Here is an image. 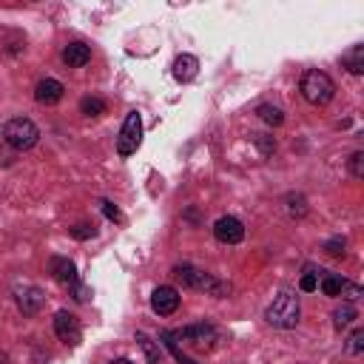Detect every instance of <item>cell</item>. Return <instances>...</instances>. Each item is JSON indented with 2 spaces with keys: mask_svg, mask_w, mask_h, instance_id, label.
I'll list each match as a JSON object with an SVG mask.
<instances>
[{
  "mask_svg": "<svg viewBox=\"0 0 364 364\" xmlns=\"http://www.w3.org/2000/svg\"><path fill=\"white\" fill-rule=\"evenodd\" d=\"M173 276L185 284V287H191V290H199V293H208V296H216V299H225L228 293H230V284L228 282H222V279H216L213 273H208V270H199V267H193V264H176L173 267Z\"/></svg>",
  "mask_w": 364,
  "mask_h": 364,
  "instance_id": "cell-1",
  "label": "cell"
},
{
  "mask_svg": "<svg viewBox=\"0 0 364 364\" xmlns=\"http://www.w3.org/2000/svg\"><path fill=\"white\" fill-rule=\"evenodd\" d=\"M299 316H301V307H299V296L290 293V290H282L264 310V318L270 327H279V330H293L299 324Z\"/></svg>",
  "mask_w": 364,
  "mask_h": 364,
  "instance_id": "cell-2",
  "label": "cell"
},
{
  "mask_svg": "<svg viewBox=\"0 0 364 364\" xmlns=\"http://www.w3.org/2000/svg\"><path fill=\"white\" fill-rule=\"evenodd\" d=\"M299 91L310 105H327L333 100V94H336V82L330 80L327 71L310 68V71H304V77L299 82Z\"/></svg>",
  "mask_w": 364,
  "mask_h": 364,
  "instance_id": "cell-3",
  "label": "cell"
},
{
  "mask_svg": "<svg viewBox=\"0 0 364 364\" xmlns=\"http://www.w3.org/2000/svg\"><path fill=\"white\" fill-rule=\"evenodd\" d=\"M3 139H6L11 148H17V151H28V148L37 145L40 128H37L28 117H14V119H9V122L3 125Z\"/></svg>",
  "mask_w": 364,
  "mask_h": 364,
  "instance_id": "cell-4",
  "label": "cell"
},
{
  "mask_svg": "<svg viewBox=\"0 0 364 364\" xmlns=\"http://www.w3.org/2000/svg\"><path fill=\"white\" fill-rule=\"evenodd\" d=\"M173 338L182 341L185 347H193V350H213L216 341H219V333L213 324H188L182 330H173Z\"/></svg>",
  "mask_w": 364,
  "mask_h": 364,
  "instance_id": "cell-5",
  "label": "cell"
},
{
  "mask_svg": "<svg viewBox=\"0 0 364 364\" xmlns=\"http://www.w3.org/2000/svg\"><path fill=\"white\" fill-rule=\"evenodd\" d=\"M142 142V119L136 111H128L122 128H119V136H117V154L119 156H131Z\"/></svg>",
  "mask_w": 364,
  "mask_h": 364,
  "instance_id": "cell-6",
  "label": "cell"
},
{
  "mask_svg": "<svg viewBox=\"0 0 364 364\" xmlns=\"http://www.w3.org/2000/svg\"><path fill=\"white\" fill-rule=\"evenodd\" d=\"M54 333H57V338H60L63 344H71V347L80 344V336H82L77 316L68 313V310H57V313H54Z\"/></svg>",
  "mask_w": 364,
  "mask_h": 364,
  "instance_id": "cell-7",
  "label": "cell"
},
{
  "mask_svg": "<svg viewBox=\"0 0 364 364\" xmlns=\"http://www.w3.org/2000/svg\"><path fill=\"white\" fill-rule=\"evenodd\" d=\"M179 290L176 287H171V284H159L154 293H151V310L156 313V316H171V313H176L179 310Z\"/></svg>",
  "mask_w": 364,
  "mask_h": 364,
  "instance_id": "cell-8",
  "label": "cell"
},
{
  "mask_svg": "<svg viewBox=\"0 0 364 364\" xmlns=\"http://www.w3.org/2000/svg\"><path fill=\"white\" fill-rule=\"evenodd\" d=\"M213 236L222 245H239L245 239V225L236 216H219L213 222Z\"/></svg>",
  "mask_w": 364,
  "mask_h": 364,
  "instance_id": "cell-9",
  "label": "cell"
},
{
  "mask_svg": "<svg viewBox=\"0 0 364 364\" xmlns=\"http://www.w3.org/2000/svg\"><path fill=\"white\" fill-rule=\"evenodd\" d=\"M48 273L54 276V282H60V284H65V287H74V284L80 282L77 264H74L68 256H54V259L48 262Z\"/></svg>",
  "mask_w": 364,
  "mask_h": 364,
  "instance_id": "cell-10",
  "label": "cell"
},
{
  "mask_svg": "<svg viewBox=\"0 0 364 364\" xmlns=\"http://www.w3.org/2000/svg\"><path fill=\"white\" fill-rule=\"evenodd\" d=\"M43 304H46V293L40 287H34V284L17 287V307L23 310V316H37Z\"/></svg>",
  "mask_w": 364,
  "mask_h": 364,
  "instance_id": "cell-11",
  "label": "cell"
},
{
  "mask_svg": "<svg viewBox=\"0 0 364 364\" xmlns=\"http://www.w3.org/2000/svg\"><path fill=\"white\" fill-rule=\"evenodd\" d=\"M63 94H65V85H63L60 80H54V77H46V80H40V82L34 85V100L43 102V105L60 102Z\"/></svg>",
  "mask_w": 364,
  "mask_h": 364,
  "instance_id": "cell-12",
  "label": "cell"
},
{
  "mask_svg": "<svg viewBox=\"0 0 364 364\" xmlns=\"http://www.w3.org/2000/svg\"><path fill=\"white\" fill-rule=\"evenodd\" d=\"M171 71H173V80H176V82H191V80L199 74V60H196L193 54H179V57L173 60Z\"/></svg>",
  "mask_w": 364,
  "mask_h": 364,
  "instance_id": "cell-13",
  "label": "cell"
},
{
  "mask_svg": "<svg viewBox=\"0 0 364 364\" xmlns=\"http://www.w3.org/2000/svg\"><path fill=\"white\" fill-rule=\"evenodd\" d=\"M63 63H65L68 68H82V65L91 63V48H88L85 43H68V46L63 48Z\"/></svg>",
  "mask_w": 364,
  "mask_h": 364,
  "instance_id": "cell-14",
  "label": "cell"
},
{
  "mask_svg": "<svg viewBox=\"0 0 364 364\" xmlns=\"http://www.w3.org/2000/svg\"><path fill=\"white\" fill-rule=\"evenodd\" d=\"M341 65L350 74H364V46H353L350 51L341 54Z\"/></svg>",
  "mask_w": 364,
  "mask_h": 364,
  "instance_id": "cell-15",
  "label": "cell"
},
{
  "mask_svg": "<svg viewBox=\"0 0 364 364\" xmlns=\"http://www.w3.org/2000/svg\"><path fill=\"white\" fill-rule=\"evenodd\" d=\"M159 338H162V344H165V350H168V353H171V355H173V358H176L179 364H196V361H193L191 355H185V353H182V347H179V341L173 338V330H162V333H159Z\"/></svg>",
  "mask_w": 364,
  "mask_h": 364,
  "instance_id": "cell-16",
  "label": "cell"
},
{
  "mask_svg": "<svg viewBox=\"0 0 364 364\" xmlns=\"http://www.w3.org/2000/svg\"><path fill=\"white\" fill-rule=\"evenodd\" d=\"M355 318H358V310H355L350 301H344L338 310H333V327H336V330H344V327H350Z\"/></svg>",
  "mask_w": 364,
  "mask_h": 364,
  "instance_id": "cell-17",
  "label": "cell"
},
{
  "mask_svg": "<svg viewBox=\"0 0 364 364\" xmlns=\"http://www.w3.org/2000/svg\"><path fill=\"white\" fill-rule=\"evenodd\" d=\"M136 344L142 347V353H145V358H148V364H159L162 361V353H159V344L148 336V333H136Z\"/></svg>",
  "mask_w": 364,
  "mask_h": 364,
  "instance_id": "cell-18",
  "label": "cell"
},
{
  "mask_svg": "<svg viewBox=\"0 0 364 364\" xmlns=\"http://www.w3.org/2000/svg\"><path fill=\"white\" fill-rule=\"evenodd\" d=\"M341 284H344V279H341L338 273H324V270H321L318 287H321V293H324V296H333V299H336V296L341 293Z\"/></svg>",
  "mask_w": 364,
  "mask_h": 364,
  "instance_id": "cell-19",
  "label": "cell"
},
{
  "mask_svg": "<svg viewBox=\"0 0 364 364\" xmlns=\"http://www.w3.org/2000/svg\"><path fill=\"white\" fill-rule=\"evenodd\" d=\"M256 114H259V119H262V122H267V125H273V128L284 122V114H282V108H276V105H267V102H264V105H259V108H256Z\"/></svg>",
  "mask_w": 364,
  "mask_h": 364,
  "instance_id": "cell-20",
  "label": "cell"
},
{
  "mask_svg": "<svg viewBox=\"0 0 364 364\" xmlns=\"http://www.w3.org/2000/svg\"><path fill=\"white\" fill-rule=\"evenodd\" d=\"M105 100H100V97H82L80 100V111L85 114V117H100V114H105Z\"/></svg>",
  "mask_w": 364,
  "mask_h": 364,
  "instance_id": "cell-21",
  "label": "cell"
},
{
  "mask_svg": "<svg viewBox=\"0 0 364 364\" xmlns=\"http://www.w3.org/2000/svg\"><path fill=\"white\" fill-rule=\"evenodd\" d=\"M318 273H321V270H316L313 264H307V267H304V273H301V282H299V287H301L304 293H313V290L318 287V279H321Z\"/></svg>",
  "mask_w": 364,
  "mask_h": 364,
  "instance_id": "cell-22",
  "label": "cell"
},
{
  "mask_svg": "<svg viewBox=\"0 0 364 364\" xmlns=\"http://www.w3.org/2000/svg\"><path fill=\"white\" fill-rule=\"evenodd\" d=\"M347 168H350V173H353L355 179H364V151H353Z\"/></svg>",
  "mask_w": 364,
  "mask_h": 364,
  "instance_id": "cell-23",
  "label": "cell"
},
{
  "mask_svg": "<svg viewBox=\"0 0 364 364\" xmlns=\"http://www.w3.org/2000/svg\"><path fill=\"white\" fill-rule=\"evenodd\" d=\"M287 210H290V216H304V213H307V202H304V196L290 193V196H287Z\"/></svg>",
  "mask_w": 364,
  "mask_h": 364,
  "instance_id": "cell-24",
  "label": "cell"
},
{
  "mask_svg": "<svg viewBox=\"0 0 364 364\" xmlns=\"http://www.w3.org/2000/svg\"><path fill=\"white\" fill-rule=\"evenodd\" d=\"M347 353H350V355L364 353V330H361V327H358V330H353V336L347 338Z\"/></svg>",
  "mask_w": 364,
  "mask_h": 364,
  "instance_id": "cell-25",
  "label": "cell"
},
{
  "mask_svg": "<svg viewBox=\"0 0 364 364\" xmlns=\"http://www.w3.org/2000/svg\"><path fill=\"white\" fill-rule=\"evenodd\" d=\"M100 210H102V213H105V216H108L111 222H119V225L125 222V216L119 213V208H117V205H114L111 199H100Z\"/></svg>",
  "mask_w": 364,
  "mask_h": 364,
  "instance_id": "cell-26",
  "label": "cell"
},
{
  "mask_svg": "<svg viewBox=\"0 0 364 364\" xmlns=\"http://www.w3.org/2000/svg\"><path fill=\"white\" fill-rule=\"evenodd\" d=\"M338 296H344V299L353 304L355 299H361V296H364V290H361V284H355V282H347V279H344V284H341V293H338Z\"/></svg>",
  "mask_w": 364,
  "mask_h": 364,
  "instance_id": "cell-27",
  "label": "cell"
},
{
  "mask_svg": "<svg viewBox=\"0 0 364 364\" xmlns=\"http://www.w3.org/2000/svg\"><path fill=\"white\" fill-rule=\"evenodd\" d=\"M253 142L259 145L262 156H270V154L276 151V142H273V136H267V134H253Z\"/></svg>",
  "mask_w": 364,
  "mask_h": 364,
  "instance_id": "cell-28",
  "label": "cell"
},
{
  "mask_svg": "<svg viewBox=\"0 0 364 364\" xmlns=\"http://www.w3.org/2000/svg\"><path fill=\"white\" fill-rule=\"evenodd\" d=\"M71 236L82 242V239H91V236H97V228H94L91 222H80V225H74V228H71Z\"/></svg>",
  "mask_w": 364,
  "mask_h": 364,
  "instance_id": "cell-29",
  "label": "cell"
},
{
  "mask_svg": "<svg viewBox=\"0 0 364 364\" xmlns=\"http://www.w3.org/2000/svg\"><path fill=\"white\" fill-rule=\"evenodd\" d=\"M324 250H327L330 256H341V253H344V239H341V236H336V239L324 242Z\"/></svg>",
  "mask_w": 364,
  "mask_h": 364,
  "instance_id": "cell-30",
  "label": "cell"
},
{
  "mask_svg": "<svg viewBox=\"0 0 364 364\" xmlns=\"http://www.w3.org/2000/svg\"><path fill=\"white\" fill-rule=\"evenodd\" d=\"M71 290H74V299H77V301H88V296H91V287H85V284H80V282H77Z\"/></svg>",
  "mask_w": 364,
  "mask_h": 364,
  "instance_id": "cell-31",
  "label": "cell"
},
{
  "mask_svg": "<svg viewBox=\"0 0 364 364\" xmlns=\"http://www.w3.org/2000/svg\"><path fill=\"white\" fill-rule=\"evenodd\" d=\"M108 364H131L128 358H114V361H108Z\"/></svg>",
  "mask_w": 364,
  "mask_h": 364,
  "instance_id": "cell-32",
  "label": "cell"
},
{
  "mask_svg": "<svg viewBox=\"0 0 364 364\" xmlns=\"http://www.w3.org/2000/svg\"><path fill=\"white\" fill-rule=\"evenodd\" d=\"M0 361H6V355H0Z\"/></svg>",
  "mask_w": 364,
  "mask_h": 364,
  "instance_id": "cell-33",
  "label": "cell"
}]
</instances>
